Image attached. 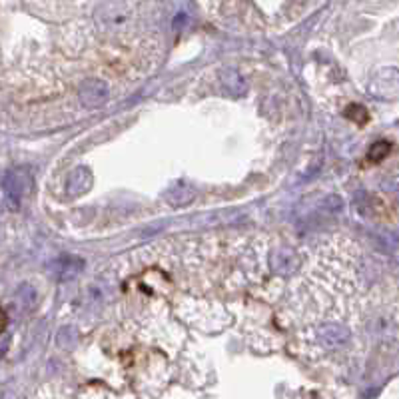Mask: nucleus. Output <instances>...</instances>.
<instances>
[{
  "instance_id": "nucleus-3",
  "label": "nucleus",
  "mask_w": 399,
  "mask_h": 399,
  "mask_svg": "<svg viewBox=\"0 0 399 399\" xmlns=\"http://www.w3.org/2000/svg\"><path fill=\"white\" fill-rule=\"evenodd\" d=\"M399 74L398 68H383L379 70L367 84V92L381 100H393L398 98Z\"/></svg>"
},
{
  "instance_id": "nucleus-14",
  "label": "nucleus",
  "mask_w": 399,
  "mask_h": 399,
  "mask_svg": "<svg viewBox=\"0 0 399 399\" xmlns=\"http://www.w3.org/2000/svg\"><path fill=\"white\" fill-rule=\"evenodd\" d=\"M297 2H305V0H297Z\"/></svg>"
},
{
  "instance_id": "nucleus-4",
  "label": "nucleus",
  "mask_w": 399,
  "mask_h": 399,
  "mask_svg": "<svg viewBox=\"0 0 399 399\" xmlns=\"http://www.w3.org/2000/svg\"><path fill=\"white\" fill-rule=\"evenodd\" d=\"M80 100L86 108H100L108 102V86L102 80L90 78L80 86Z\"/></svg>"
},
{
  "instance_id": "nucleus-6",
  "label": "nucleus",
  "mask_w": 399,
  "mask_h": 399,
  "mask_svg": "<svg viewBox=\"0 0 399 399\" xmlns=\"http://www.w3.org/2000/svg\"><path fill=\"white\" fill-rule=\"evenodd\" d=\"M90 188H92V172H90L88 168L80 166V168H76L70 176H68L66 194H68L70 198H78V196L86 194Z\"/></svg>"
},
{
  "instance_id": "nucleus-2",
  "label": "nucleus",
  "mask_w": 399,
  "mask_h": 399,
  "mask_svg": "<svg viewBox=\"0 0 399 399\" xmlns=\"http://www.w3.org/2000/svg\"><path fill=\"white\" fill-rule=\"evenodd\" d=\"M132 18V11L126 2L118 0V2H106L96 8V23L100 24V28L106 32H118L122 28H126Z\"/></svg>"
},
{
  "instance_id": "nucleus-1",
  "label": "nucleus",
  "mask_w": 399,
  "mask_h": 399,
  "mask_svg": "<svg viewBox=\"0 0 399 399\" xmlns=\"http://www.w3.org/2000/svg\"><path fill=\"white\" fill-rule=\"evenodd\" d=\"M35 188V174L28 166L11 168L2 178V192H4V208L8 211H18L23 202Z\"/></svg>"
},
{
  "instance_id": "nucleus-13",
  "label": "nucleus",
  "mask_w": 399,
  "mask_h": 399,
  "mask_svg": "<svg viewBox=\"0 0 399 399\" xmlns=\"http://www.w3.org/2000/svg\"><path fill=\"white\" fill-rule=\"evenodd\" d=\"M6 324H8V316H6V312L0 307V333L6 329Z\"/></svg>"
},
{
  "instance_id": "nucleus-10",
  "label": "nucleus",
  "mask_w": 399,
  "mask_h": 399,
  "mask_svg": "<svg viewBox=\"0 0 399 399\" xmlns=\"http://www.w3.org/2000/svg\"><path fill=\"white\" fill-rule=\"evenodd\" d=\"M220 78H222L223 88L232 96H242L246 92V82L240 76V72L234 70V68H226V70L220 72Z\"/></svg>"
},
{
  "instance_id": "nucleus-11",
  "label": "nucleus",
  "mask_w": 399,
  "mask_h": 399,
  "mask_svg": "<svg viewBox=\"0 0 399 399\" xmlns=\"http://www.w3.org/2000/svg\"><path fill=\"white\" fill-rule=\"evenodd\" d=\"M389 152H391V144L386 140H379V142H376L372 148H369L367 158H369V162H381V160H386V158H388Z\"/></svg>"
},
{
  "instance_id": "nucleus-8",
  "label": "nucleus",
  "mask_w": 399,
  "mask_h": 399,
  "mask_svg": "<svg viewBox=\"0 0 399 399\" xmlns=\"http://www.w3.org/2000/svg\"><path fill=\"white\" fill-rule=\"evenodd\" d=\"M319 340L326 348H336L345 340H350V329L343 328L341 324H328L319 329Z\"/></svg>"
},
{
  "instance_id": "nucleus-7",
  "label": "nucleus",
  "mask_w": 399,
  "mask_h": 399,
  "mask_svg": "<svg viewBox=\"0 0 399 399\" xmlns=\"http://www.w3.org/2000/svg\"><path fill=\"white\" fill-rule=\"evenodd\" d=\"M50 270L56 276V280L66 282V280H74V278L84 270V262L80 258H72V256H68V258H59L52 262Z\"/></svg>"
},
{
  "instance_id": "nucleus-12",
  "label": "nucleus",
  "mask_w": 399,
  "mask_h": 399,
  "mask_svg": "<svg viewBox=\"0 0 399 399\" xmlns=\"http://www.w3.org/2000/svg\"><path fill=\"white\" fill-rule=\"evenodd\" d=\"M345 116L352 118V120H355L357 124H365V120H367V110H365L364 106L360 104H352L348 110H345Z\"/></svg>"
},
{
  "instance_id": "nucleus-9",
  "label": "nucleus",
  "mask_w": 399,
  "mask_h": 399,
  "mask_svg": "<svg viewBox=\"0 0 399 399\" xmlns=\"http://www.w3.org/2000/svg\"><path fill=\"white\" fill-rule=\"evenodd\" d=\"M194 188L188 186V184H184V182H178L176 186H172V188L168 190V194H166V200L174 206V208H182V206H188L190 202H194Z\"/></svg>"
},
{
  "instance_id": "nucleus-5",
  "label": "nucleus",
  "mask_w": 399,
  "mask_h": 399,
  "mask_svg": "<svg viewBox=\"0 0 399 399\" xmlns=\"http://www.w3.org/2000/svg\"><path fill=\"white\" fill-rule=\"evenodd\" d=\"M271 268L278 276H292L300 268V258L292 247H278L271 254Z\"/></svg>"
}]
</instances>
